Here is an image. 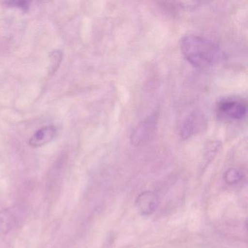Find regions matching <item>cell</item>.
<instances>
[{
	"label": "cell",
	"instance_id": "1",
	"mask_svg": "<svg viewBox=\"0 0 248 248\" xmlns=\"http://www.w3.org/2000/svg\"><path fill=\"white\" fill-rule=\"evenodd\" d=\"M181 53L188 63L198 69L218 64L223 53L216 43L201 36H184L180 42Z\"/></svg>",
	"mask_w": 248,
	"mask_h": 248
},
{
	"label": "cell",
	"instance_id": "2",
	"mask_svg": "<svg viewBox=\"0 0 248 248\" xmlns=\"http://www.w3.org/2000/svg\"><path fill=\"white\" fill-rule=\"evenodd\" d=\"M207 120L201 111H191L180 125L179 135L184 140L189 139L206 130Z\"/></svg>",
	"mask_w": 248,
	"mask_h": 248
},
{
	"label": "cell",
	"instance_id": "3",
	"mask_svg": "<svg viewBox=\"0 0 248 248\" xmlns=\"http://www.w3.org/2000/svg\"><path fill=\"white\" fill-rule=\"evenodd\" d=\"M158 118V113L155 112L140 122L130 135L132 144L140 146L150 140L156 133Z\"/></svg>",
	"mask_w": 248,
	"mask_h": 248
},
{
	"label": "cell",
	"instance_id": "4",
	"mask_svg": "<svg viewBox=\"0 0 248 248\" xmlns=\"http://www.w3.org/2000/svg\"><path fill=\"white\" fill-rule=\"evenodd\" d=\"M217 111L222 117L229 120H242L247 114V106L237 100L224 99L217 106Z\"/></svg>",
	"mask_w": 248,
	"mask_h": 248
},
{
	"label": "cell",
	"instance_id": "5",
	"mask_svg": "<svg viewBox=\"0 0 248 248\" xmlns=\"http://www.w3.org/2000/svg\"><path fill=\"white\" fill-rule=\"evenodd\" d=\"M57 135V130L53 125L46 126L37 130L30 139V145L32 147H40L52 141Z\"/></svg>",
	"mask_w": 248,
	"mask_h": 248
},
{
	"label": "cell",
	"instance_id": "6",
	"mask_svg": "<svg viewBox=\"0 0 248 248\" xmlns=\"http://www.w3.org/2000/svg\"><path fill=\"white\" fill-rule=\"evenodd\" d=\"M137 205L143 214L154 213L158 206V198L156 194L147 191L140 194L137 198Z\"/></svg>",
	"mask_w": 248,
	"mask_h": 248
},
{
	"label": "cell",
	"instance_id": "7",
	"mask_svg": "<svg viewBox=\"0 0 248 248\" xmlns=\"http://www.w3.org/2000/svg\"><path fill=\"white\" fill-rule=\"evenodd\" d=\"M242 178L240 172L236 169H230L225 174V179L229 184H234L239 182Z\"/></svg>",
	"mask_w": 248,
	"mask_h": 248
},
{
	"label": "cell",
	"instance_id": "8",
	"mask_svg": "<svg viewBox=\"0 0 248 248\" xmlns=\"http://www.w3.org/2000/svg\"><path fill=\"white\" fill-rule=\"evenodd\" d=\"M62 59V52L54 51L52 52L51 55H50V61H51V72L54 74L55 71L59 67L60 65Z\"/></svg>",
	"mask_w": 248,
	"mask_h": 248
},
{
	"label": "cell",
	"instance_id": "9",
	"mask_svg": "<svg viewBox=\"0 0 248 248\" xmlns=\"http://www.w3.org/2000/svg\"><path fill=\"white\" fill-rule=\"evenodd\" d=\"M6 5L11 7H16L21 8L24 11H27L29 8V2L27 1H8Z\"/></svg>",
	"mask_w": 248,
	"mask_h": 248
}]
</instances>
